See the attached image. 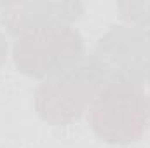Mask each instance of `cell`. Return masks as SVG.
<instances>
[{
	"label": "cell",
	"mask_w": 150,
	"mask_h": 148,
	"mask_svg": "<svg viewBox=\"0 0 150 148\" xmlns=\"http://www.w3.org/2000/svg\"><path fill=\"white\" fill-rule=\"evenodd\" d=\"M147 98L138 85L107 82L89 106V125L110 145H131L147 129Z\"/></svg>",
	"instance_id": "obj_1"
},
{
	"label": "cell",
	"mask_w": 150,
	"mask_h": 148,
	"mask_svg": "<svg viewBox=\"0 0 150 148\" xmlns=\"http://www.w3.org/2000/svg\"><path fill=\"white\" fill-rule=\"evenodd\" d=\"M87 63L103 84L119 82L138 87L150 84V28L112 26L96 42Z\"/></svg>",
	"instance_id": "obj_2"
},
{
	"label": "cell",
	"mask_w": 150,
	"mask_h": 148,
	"mask_svg": "<svg viewBox=\"0 0 150 148\" xmlns=\"http://www.w3.org/2000/svg\"><path fill=\"white\" fill-rule=\"evenodd\" d=\"M86 54L84 38L72 25L49 26L18 37L12 61L21 73L32 78H49L77 66Z\"/></svg>",
	"instance_id": "obj_3"
},
{
	"label": "cell",
	"mask_w": 150,
	"mask_h": 148,
	"mask_svg": "<svg viewBox=\"0 0 150 148\" xmlns=\"http://www.w3.org/2000/svg\"><path fill=\"white\" fill-rule=\"evenodd\" d=\"M103 80L89 63L45 78L35 91V110L51 125H68L80 118L101 89Z\"/></svg>",
	"instance_id": "obj_4"
},
{
	"label": "cell",
	"mask_w": 150,
	"mask_h": 148,
	"mask_svg": "<svg viewBox=\"0 0 150 148\" xmlns=\"http://www.w3.org/2000/svg\"><path fill=\"white\" fill-rule=\"evenodd\" d=\"M5 30L14 37L44 30L49 26L72 25L84 14L80 2H11L0 5Z\"/></svg>",
	"instance_id": "obj_5"
},
{
	"label": "cell",
	"mask_w": 150,
	"mask_h": 148,
	"mask_svg": "<svg viewBox=\"0 0 150 148\" xmlns=\"http://www.w3.org/2000/svg\"><path fill=\"white\" fill-rule=\"evenodd\" d=\"M117 7L127 25L150 28V2H119Z\"/></svg>",
	"instance_id": "obj_6"
},
{
	"label": "cell",
	"mask_w": 150,
	"mask_h": 148,
	"mask_svg": "<svg viewBox=\"0 0 150 148\" xmlns=\"http://www.w3.org/2000/svg\"><path fill=\"white\" fill-rule=\"evenodd\" d=\"M7 49H9L7 38L4 35V32L0 30V68L4 66V63H5V59H7Z\"/></svg>",
	"instance_id": "obj_7"
},
{
	"label": "cell",
	"mask_w": 150,
	"mask_h": 148,
	"mask_svg": "<svg viewBox=\"0 0 150 148\" xmlns=\"http://www.w3.org/2000/svg\"><path fill=\"white\" fill-rule=\"evenodd\" d=\"M147 111H149V118H150V94H149V98H147Z\"/></svg>",
	"instance_id": "obj_8"
}]
</instances>
